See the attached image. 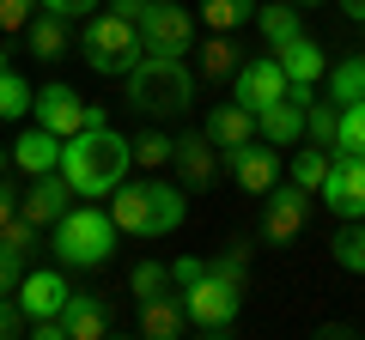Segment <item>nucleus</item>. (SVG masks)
Returning <instances> with one entry per match:
<instances>
[{"label":"nucleus","instance_id":"nucleus-8","mask_svg":"<svg viewBox=\"0 0 365 340\" xmlns=\"http://www.w3.org/2000/svg\"><path fill=\"white\" fill-rule=\"evenodd\" d=\"M189 43H195V18H189V6H177V0H153L140 18V49L146 55H189Z\"/></svg>","mask_w":365,"mask_h":340},{"label":"nucleus","instance_id":"nucleus-22","mask_svg":"<svg viewBox=\"0 0 365 340\" xmlns=\"http://www.w3.org/2000/svg\"><path fill=\"white\" fill-rule=\"evenodd\" d=\"M25 43H31V55H37V61H61V55H67V43H73V31H67V18L37 13V18L25 25Z\"/></svg>","mask_w":365,"mask_h":340},{"label":"nucleus","instance_id":"nucleus-32","mask_svg":"<svg viewBox=\"0 0 365 340\" xmlns=\"http://www.w3.org/2000/svg\"><path fill=\"white\" fill-rule=\"evenodd\" d=\"M128 292H134V298H158V292H170V267L165 262H140L128 274Z\"/></svg>","mask_w":365,"mask_h":340},{"label":"nucleus","instance_id":"nucleus-5","mask_svg":"<svg viewBox=\"0 0 365 340\" xmlns=\"http://www.w3.org/2000/svg\"><path fill=\"white\" fill-rule=\"evenodd\" d=\"M86 61H91V73H134V61H140V25L134 18H122V13H110V6H98V13L86 18Z\"/></svg>","mask_w":365,"mask_h":340},{"label":"nucleus","instance_id":"nucleus-35","mask_svg":"<svg viewBox=\"0 0 365 340\" xmlns=\"http://www.w3.org/2000/svg\"><path fill=\"white\" fill-rule=\"evenodd\" d=\"M335 122H341V110H329V104H311V110H304V134H311L317 146L335 140Z\"/></svg>","mask_w":365,"mask_h":340},{"label":"nucleus","instance_id":"nucleus-33","mask_svg":"<svg viewBox=\"0 0 365 340\" xmlns=\"http://www.w3.org/2000/svg\"><path fill=\"white\" fill-rule=\"evenodd\" d=\"M170 152H177V134H140L134 140V164H146V170L170 164Z\"/></svg>","mask_w":365,"mask_h":340},{"label":"nucleus","instance_id":"nucleus-30","mask_svg":"<svg viewBox=\"0 0 365 340\" xmlns=\"http://www.w3.org/2000/svg\"><path fill=\"white\" fill-rule=\"evenodd\" d=\"M201 73L207 79H232L237 73V43L225 37V31H213V43L201 49Z\"/></svg>","mask_w":365,"mask_h":340},{"label":"nucleus","instance_id":"nucleus-20","mask_svg":"<svg viewBox=\"0 0 365 340\" xmlns=\"http://www.w3.org/2000/svg\"><path fill=\"white\" fill-rule=\"evenodd\" d=\"M61 328H67V340H104V334H110V310H104V298H86V292H73V298L61 304Z\"/></svg>","mask_w":365,"mask_h":340},{"label":"nucleus","instance_id":"nucleus-25","mask_svg":"<svg viewBox=\"0 0 365 340\" xmlns=\"http://www.w3.org/2000/svg\"><path fill=\"white\" fill-rule=\"evenodd\" d=\"M201 18H207L213 31H225V37H232L237 25H250V18H256V0H201Z\"/></svg>","mask_w":365,"mask_h":340},{"label":"nucleus","instance_id":"nucleus-19","mask_svg":"<svg viewBox=\"0 0 365 340\" xmlns=\"http://www.w3.org/2000/svg\"><path fill=\"white\" fill-rule=\"evenodd\" d=\"M274 61H280V73H287V79H299V85H317V79L329 73L323 49H317V43L304 37V31H299V37H287V43H280V49H274Z\"/></svg>","mask_w":365,"mask_h":340},{"label":"nucleus","instance_id":"nucleus-43","mask_svg":"<svg viewBox=\"0 0 365 340\" xmlns=\"http://www.w3.org/2000/svg\"><path fill=\"white\" fill-rule=\"evenodd\" d=\"M335 6H341V13L353 18V25H365V0H335Z\"/></svg>","mask_w":365,"mask_h":340},{"label":"nucleus","instance_id":"nucleus-38","mask_svg":"<svg viewBox=\"0 0 365 340\" xmlns=\"http://www.w3.org/2000/svg\"><path fill=\"white\" fill-rule=\"evenodd\" d=\"M31 328V316L19 310V298H0V340H13V334H25Z\"/></svg>","mask_w":365,"mask_h":340},{"label":"nucleus","instance_id":"nucleus-1","mask_svg":"<svg viewBox=\"0 0 365 340\" xmlns=\"http://www.w3.org/2000/svg\"><path fill=\"white\" fill-rule=\"evenodd\" d=\"M128 164H134V146L122 140L110 122H98V128H79V134H67L61 140V176L73 183V195H110V188L128 176Z\"/></svg>","mask_w":365,"mask_h":340},{"label":"nucleus","instance_id":"nucleus-44","mask_svg":"<svg viewBox=\"0 0 365 340\" xmlns=\"http://www.w3.org/2000/svg\"><path fill=\"white\" fill-rule=\"evenodd\" d=\"M292 6H323V0H292Z\"/></svg>","mask_w":365,"mask_h":340},{"label":"nucleus","instance_id":"nucleus-17","mask_svg":"<svg viewBox=\"0 0 365 340\" xmlns=\"http://www.w3.org/2000/svg\"><path fill=\"white\" fill-rule=\"evenodd\" d=\"M146 340H177L189 328V310H182V292H158V298H140V316H134Z\"/></svg>","mask_w":365,"mask_h":340},{"label":"nucleus","instance_id":"nucleus-23","mask_svg":"<svg viewBox=\"0 0 365 340\" xmlns=\"http://www.w3.org/2000/svg\"><path fill=\"white\" fill-rule=\"evenodd\" d=\"M31 249H37V225H31V219H6V225H0V262H13L19 274H25Z\"/></svg>","mask_w":365,"mask_h":340},{"label":"nucleus","instance_id":"nucleus-3","mask_svg":"<svg viewBox=\"0 0 365 340\" xmlns=\"http://www.w3.org/2000/svg\"><path fill=\"white\" fill-rule=\"evenodd\" d=\"M128 104L146 110V116H182L195 104V73L182 67V55H140L128 73Z\"/></svg>","mask_w":365,"mask_h":340},{"label":"nucleus","instance_id":"nucleus-10","mask_svg":"<svg viewBox=\"0 0 365 340\" xmlns=\"http://www.w3.org/2000/svg\"><path fill=\"white\" fill-rule=\"evenodd\" d=\"M317 195L329 201V213H341V219H365V158L353 152H335L329 158V176Z\"/></svg>","mask_w":365,"mask_h":340},{"label":"nucleus","instance_id":"nucleus-9","mask_svg":"<svg viewBox=\"0 0 365 340\" xmlns=\"http://www.w3.org/2000/svg\"><path fill=\"white\" fill-rule=\"evenodd\" d=\"M317 97H311V85H299V79H292L287 85V97H274L268 110H256V134L268 146H280V152H287V146H299L304 140V110H311Z\"/></svg>","mask_w":365,"mask_h":340},{"label":"nucleus","instance_id":"nucleus-21","mask_svg":"<svg viewBox=\"0 0 365 340\" xmlns=\"http://www.w3.org/2000/svg\"><path fill=\"white\" fill-rule=\"evenodd\" d=\"M207 140L220 146V152H237L244 140H256V110H244V104H220L207 116Z\"/></svg>","mask_w":365,"mask_h":340},{"label":"nucleus","instance_id":"nucleus-12","mask_svg":"<svg viewBox=\"0 0 365 340\" xmlns=\"http://www.w3.org/2000/svg\"><path fill=\"white\" fill-rule=\"evenodd\" d=\"M220 158L232 164V183L250 188V195H268L280 183V146H268V140H244L237 152H220Z\"/></svg>","mask_w":365,"mask_h":340},{"label":"nucleus","instance_id":"nucleus-45","mask_svg":"<svg viewBox=\"0 0 365 340\" xmlns=\"http://www.w3.org/2000/svg\"><path fill=\"white\" fill-rule=\"evenodd\" d=\"M0 67H6V43H0Z\"/></svg>","mask_w":365,"mask_h":340},{"label":"nucleus","instance_id":"nucleus-26","mask_svg":"<svg viewBox=\"0 0 365 340\" xmlns=\"http://www.w3.org/2000/svg\"><path fill=\"white\" fill-rule=\"evenodd\" d=\"M31 97H37V92H31V79L13 73V67H0V122H19L31 110Z\"/></svg>","mask_w":365,"mask_h":340},{"label":"nucleus","instance_id":"nucleus-31","mask_svg":"<svg viewBox=\"0 0 365 340\" xmlns=\"http://www.w3.org/2000/svg\"><path fill=\"white\" fill-rule=\"evenodd\" d=\"M323 176H329V146H311V152H292V183L299 188H323Z\"/></svg>","mask_w":365,"mask_h":340},{"label":"nucleus","instance_id":"nucleus-46","mask_svg":"<svg viewBox=\"0 0 365 340\" xmlns=\"http://www.w3.org/2000/svg\"><path fill=\"white\" fill-rule=\"evenodd\" d=\"M6 158H13V152H0V164H6Z\"/></svg>","mask_w":365,"mask_h":340},{"label":"nucleus","instance_id":"nucleus-39","mask_svg":"<svg viewBox=\"0 0 365 340\" xmlns=\"http://www.w3.org/2000/svg\"><path fill=\"white\" fill-rule=\"evenodd\" d=\"M201 274H207V262H195V255H182V262H170V286H177V292H182V286H195Z\"/></svg>","mask_w":365,"mask_h":340},{"label":"nucleus","instance_id":"nucleus-29","mask_svg":"<svg viewBox=\"0 0 365 340\" xmlns=\"http://www.w3.org/2000/svg\"><path fill=\"white\" fill-rule=\"evenodd\" d=\"M256 25H262V37L280 49L287 37H299V6H280V0H274V6H256Z\"/></svg>","mask_w":365,"mask_h":340},{"label":"nucleus","instance_id":"nucleus-41","mask_svg":"<svg viewBox=\"0 0 365 340\" xmlns=\"http://www.w3.org/2000/svg\"><path fill=\"white\" fill-rule=\"evenodd\" d=\"M6 219H19V188L13 183H0V225Z\"/></svg>","mask_w":365,"mask_h":340},{"label":"nucleus","instance_id":"nucleus-6","mask_svg":"<svg viewBox=\"0 0 365 340\" xmlns=\"http://www.w3.org/2000/svg\"><path fill=\"white\" fill-rule=\"evenodd\" d=\"M237 298H244V286H232V280L220 274H201L195 286H182V310H189V328L195 334H232L237 322Z\"/></svg>","mask_w":365,"mask_h":340},{"label":"nucleus","instance_id":"nucleus-37","mask_svg":"<svg viewBox=\"0 0 365 340\" xmlns=\"http://www.w3.org/2000/svg\"><path fill=\"white\" fill-rule=\"evenodd\" d=\"M31 18H37V0H0V37L6 31H25Z\"/></svg>","mask_w":365,"mask_h":340},{"label":"nucleus","instance_id":"nucleus-34","mask_svg":"<svg viewBox=\"0 0 365 340\" xmlns=\"http://www.w3.org/2000/svg\"><path fill=\"white\" fill-rule=\"evenodd\" d=\"M244 267H250V243H225L220 249V262H207V274H220V280H232V286H244Z\"/></svg>","mask_w":365,"mask_h":340},{"label":"nucleus","instance_id":"nucleus-16","mask_svg":"<svg viewBox=\"0 0 365 340\" xmlns=\"http://www.w3.org/2000/svg\"><path fill=\"white\" fill-rule=\"evenodd\" d=\"M13 298H19V310L37 322V316H61V304L73 298V292H67V280L55 274V267H37V274H19Z\"/></svg>","mask_w":365,"mask_h":340},{"label":"nucleus","instance_id":"nucleus-27","mask_svg":"<svg viewBox=\"0 0 365 340\" xmlns=\"http://www.w3.org/2000/svg\"><path fill=\"white\" fill-rule=\"evenodd\" d=\"M329 249H335V262L347 267V274H365V219H347Z\"/></svg>","mask_w":365,"mask_h":340},{"label":"nucleus","instance_id":"nucleus-28","mask_svg":"<svg viewBox=\"0 0 365 340\" xmlns=\"http://www.w3.org/2000/svg\"><path fill=\"white\" fill-rule=\"evenodd\" d=\"M335 152L365 158V97H359V104H341V122H335Z\"/></svg>","mask_w":365,"mask_h":340},{"label":"nucleus","instance_id":"nucleus-11","mask_svg":"<svg viewBox=\"0 0 365 340\" xmlns=\"http://www.w3.org/2000/svg\"><path fill=\"white\" fill-rule=\"evenodd\" d=\"M304 219H311V188L274 183L268 188V213H262V237H268V243H292V237L304 231Z\"/></svg>","mask_w":365,"mask_h":340},{"label":"nucleus","instance_id":"nucleus-7","mask_svg":"<svg viewBox=\"0 0 365 340\" xmlns=\"http://www.w3.org/2000/svg\"><path fill=\"white\" fill-rule=\"evenodd\" d=\"M31 110H37V122L49 134H79V128H98L104 122V104H86V97L73 92V85H43L37 97H31Z\"/></svg>","mask_w":365,"mask_h":340},{"label":"nucleus","instance_id":"nucleus-15","mask_svg":"<svg viewBox=\"0 0 365 340\" xmlns=\"http://www.w3.org/2000/svg\"><path fill=\"white\" fill-rule=\"evenodd\" d=\"M67 201H73V183H67L61 170H43V176H31L25 195H19V219H31L43 231V225H55L67 213Z\"/></svg>","mask_w":365,"mask_h":340},{"label":"nucleus","instance_id":"nucleus-14","mask_svg":"<svg viewBox=\"0 0 365 340\" xmlns=\"http://www.w3.org/2000/svg\"><path fill=\"white\" fill-rule=\"evenodd\" d=\"M170 164H177V183L189 188V195H201V188H213V176H220V146L207 140V128L201 134H177Z\"/></svg>","mask_w":365,"mask_h":340},{"label":"nucleus","instance_id":"nucleus-40","mask_svg":"<svg viewBox=\"0 0 365 340\" xmlns=\"http://www.w3.org/2000/svg\"><path fill=\"white\" fill-rule=\"evenodd\" d=\"M146 6H153V0H110V13L134 18V25H140V18H146Z\"/></svg>","mask_w":365,"mask_h":340},{"label":"nucleus","instance_id":"nucleus-13","mask_svg":"<svg viewBox=\"0 0 365 340\" xmlns=\"http://www.w3.org/2000/svg\"><path fill=\"white\" fill-rule=\"evenodd\" d=\"M287 85H292V79L280 73V61H274V55H262V61H244V67L232 73V104L268 110L274 97H287Z\"/></svg>","mask_w":365,"mask_h":340},{"label":"nucleus","instance_id":"nucleus-4","mask_svg":"<svg viewBox=\"0 0 365 340\" xmlns=\"http://www.w3.org/2000/svg\"><path fill=\"white\" fill-rule=\"evenodd\" d=\"M116 237H122V225L110 219V213L67 207L61 219H55V255H61V267H104L110 255H116Z\"/></svg>","mask_w":365,"mask_h":340},{"label":"nucleus","instance_id":"nucleus-36","mask_svg":"<svg viewBox=\"0 0 365 340\" xmlns=\"http://www.w3.org/2000/svg\"><path fill=\"white\" fill-rule=\"evenodd\" d=\"M98 6H104V0H37V13H55V18H67V25H73V18L86 25Z\"/></svg>","mask_w":365,"mask_h":340},{"label":"nucleus","instance_id":"nucleus-42","mask_svg":"<svg viewBox=\"0 0 365 340\" xmlns=\"http://www.w3.org/2000/svg\"><path fill=\"white\" fill-rule=\"evenodd\" d=\"M13 286H19V267H13V262H0V298H13Z\"/></svg>","mask_w":365,"mask_h":340},{"label":"nucleus","instance_id":"nucleus-18","mask_svg":"<svg viewBox=\"0 0 365 340\" xmlns=\"http://www.w3.org/2000/svg\"><path fill=\"white\" fill-rule=\"evenodd\" d=\"M13 164L25 170V176L61 170V134H49L43 122H37V128H25V134H19V146H13Z\"/></svg>","mask_w":365,"mask_h":340},{"label":"nucleus","instance_id":"nucleus-2","mask_svg":"<svg viewBox=\"0 0 365 340\" xmlns=\"http://www.w3.org/2000/svg\"><path fill=\"white\" fill-rule=\"evenodd\" d=\"M110 219L122 225V231H134V237H170L182 225V213H189V201H182V183H128L122 176L116 188H110Z\"/></svg>","mask_w":365,"mask_h":340},{"label":"nucleus","instance_id":"nucleus-24","mask_svg":"<svg viewBox=\"0 0 365 340\" xmlns=\"http://www.w3.org/2000/svg\"><path fill=\"white\" fill-rule=\"evenodd\" d=\"M329 97H335V104H359V97H365V55L335 61V73H329Z\"/></svg>","mask_w":365,"mask_h":340}]
</instances>
